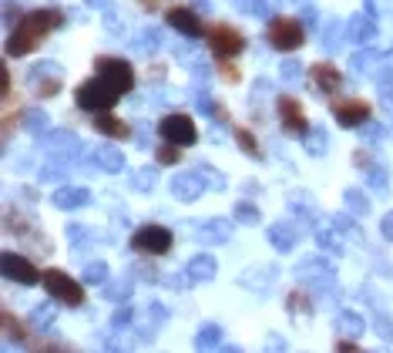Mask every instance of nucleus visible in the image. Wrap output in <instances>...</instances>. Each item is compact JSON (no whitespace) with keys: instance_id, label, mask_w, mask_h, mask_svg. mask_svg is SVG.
Masks as SVG:
<instances>
[{"instance_id":"f257e3e1","label":"nucleus","mask_w":393,"mask_h":353,"mask_svg":"<svg viewBox=\"0 0 393 353\" xmlns=\"http://www.w3.org/2000/svg\"><path fill=\"white\" fill-rule=\"evenodd\" d=\"M57 27H64V11L57 7H40V11H27L21 13L11 27V38H7V48L4 54L7 58H24V54H34V50L51 38Z\"/></svg>"},{"instance_id":"f03ea898","label":"nucleus","mask_w":393,"mask_h":353,"mask_svg":"<svg viewBox=\"0 0 393 353\" xmlns=\"http://www.w3.org/2000/svg\"><path fill=\"white\" fill-rule=\"evenodd\" d=\"M121 98H125V94L114 88L111 81H104L101 75H91L88 81H81V85H77V91H74L77 108H84V112H91V114L111 112Z\"/></svg>"},{"instance_id":"7ed1b4c3","label":"nucleus","mask_w":393,"mask_h":353,"mask_svg":"<svg viewBox=\"0 0 393 353\" xmlns=\"http://www.w3.org/2000/svg\"><path fill=\"white\" fill-rule=\"evenodd\" d=\"M40 286L48 290L51 300L64 303V306H84V300H88L84 286H81L74 276H67L64 269H44V273H40Z\"/></svg>"},{"instance_id":"20e7f679","label":"nucleus","mask_w":393,"mask_h":353,"mask_svg":"<svg viewBox=\"0 0 393 353\" xmlns=\"http://www.w3.org/2000/svg\"><path fill=\"white\" fill-rule=\"evenodd\" d=\"M330 114L336 118L340 128H360L373 118V104L367 98H353V94H333L330 98Z\"/></svg>"},{"instance_id":"39448f33","label":"nucleus","mask_w":393,"mask_h":353,"mask_svg":"<svg viewBox=\"0 0 393 353\" xmlns=\"http://www.w3.org/2000/svg\"><path fill=\"white\" fill-rule=\"evenodd\" d=\"M205 44L216 54V61L218 58H239L242 50H245V34L236 24L216 21V24H209V31H205Z\"/></svg>"},{"instance_id":"423d86ee","label":"nucleus","mask_w":393,"mask_h":353,"mask_svg":"<svg viewBox=\"0 0 393 353\" xmlns=\"http://www.w3.org/2000/svg\"><path fill=\"white\" fill-rule=\"evenodd\" d=\"M266 40L276 50L289 54V50H299L306 44V31H303V24H299L296 17H289V13H279V17H272V21H269Z\"/></svg>"},{"instance_id":"0eeeda50","label":"nucleus","mask_w":393,"mask_h":353,"mask_svg":"<svg viewBox=\"0 0 393 353\" xmlns=\"http://www.w3.org/2000/svg\"><path fill=\"white\" fill-rule=\"evenodd\" d=\"M94 75H101L104 81H111L121 94H131V91H135V81H138L131 61L114 58V54H101V58H94Z\"/></svg>"},{"instance_id":"6e6552de","label":"nucleus","mask_w":393,"mask_h":353,"mask_svg":"<svg viewBox=\"0 0 393 353\" xmlns=\"http://www.w3.org/2000/svg\"><path fill=\"white\" fill-rule=\"evenodd\" d=\"M158 135L162 141H172V145H182V148H189L199 141V128H195V118L185 112H172L165 114L162 121H158Z\"/></svg>"},{"instance_id":"1a4fd4ad","label":"nucleus","mask_w":393,"mask_h":353,"mask_svg":"<svg viewBox=\"0 0 393 353\" xmlns=\"http://www.w3.org/2000/svg\"><path fill=\"white\" fill-rule=\"evenodd\" d=\"M276 118H279L282 131L292 135V139H306V135H309V118H306L303 101L299 98L279 94V98H276Z\"/></svg>"},{"instance_id":"9d476101","label":"nucleus","mask_w":393,"mask_h":353,"mask_svg":"<svg viewBox=\"0 0 393 353\" xmlns=\"http://www.w3.org/2000/svg\"><path fill=\"white\" fill-rule=\"evenodd\" d=\"M172 242H175L172 229H165V226H141L138 232L131 236V249L141 252V256H165V252H172Z\"/></svg>"},{"instance_id":"9b49d317","label":"nucleus","mask_w":393,"mask_h":353,"mask_svg":"<svg viewBox=\"0 0 393 353\" xmlns=\"http://www.w3.org/2000/svg\"><path fill=\"white\" fill-rule=\"evenodd\" d=\"M165 21H168V27L182 31L185 38L205 40V31H209V24H205L202 17H199V11H192V7H182V4H175V7H168V11H165Z\"/></svg>"},{"instance_id":"f8f14e48","label":"nucleus","mask_w":393,"mask_h":353,"mask_svg":"<svg viewBox=\"0 0 393 353\" xmlns=\"http://www.w3.org/2000/svg\"><path fill=\"white\" fill-rule=\"evenodd\" d=\"M309 85L319 91V94H326V98H333L336 91L343 88V71L336 67V64L330 61H316V64H309Z\"/></svg>"},{"instance_id":"ddd939ff","label":"nucleus","mask_w":393,"mask_h":353,"mask_svg":"<svg viewBox=\"0 0 393 353\" xmlns=\"http://www.w3.org/2000/svg\"><path fill=\"white\" fill-rule=\"evenodd\" d=\"M40 273H44V269H38V266L31 263V259H24L21 252H4V276L7 279L21 283V286H34V283H40Z\"/></svg>"},{"instance_id":"4468645a","label":"nucleus","mask_w":393,"mask_h":353,"mask_svg":"<svg viewBox=\"0 0 393 353\" xmlns=\"http://www.w3.org/2000/svg\"><path fill=\"white\" fill-rule=\"evenodd\" d=\"M91 125L98 128L101 135L114 139V141H125L128 135H131V128H128V121H121V118H118V114H111V112H98L94 118H91Z\"/></svg>"},{"instance_id":"2eb2a0df","label":"nucleus","mask_w":393,"mask_h":353,"mask_svg":"<svg viewBox=\"0 0 393 353\" xmlns=\"http://www.w3.org/2000/svg\"><path fill=\"white\" fill-rule=\"evenodd\" d=\"M232 139H236V145H239L249 158H262V145H259V139H255V131L253 128H245V125H232Z\"/></svg>"},{"instance_id":"dca6fc26","label":"nucleus","mask_w":393,"mask_h":353,"mask_svg":"<svg viewBox=\"0 0 393 353\" xmlns=\"http://www.w3.org/2000/svg\"><path fill=\"white\" fill-rule=\"evenodd\" d=\"M0 320H4V333H7V340H21V343H24L27 337H31V333H27V327H24V323H17V316H13L11 310H4V316H0Z\"/></svg>"},{"instance_id":"f3484780","label":"nucleus","mask_w":393,"mask_h":353,"mask_svg":"<svg viewBox=\"0 0 393 353\" xmlns=\"http://www.w3.org/2000/svg\"><path fill=\"white\" fill-rule=\"evenodd\" d=\"M182 145H172V141H165V145H158V148H155V162L158 165H178L182 162Z\"/></svg>"},{"instance_id":"a211bd4d","label":"nucleus","mask_w":393,"mask_h":353,"mask_svg":"<svg viewBox=\"0 0 393 353\" xmlns=\"http://www.w3.org/2000/svg\"><path fill=\"white\" fill-rule=\"evenodd\" d=\"M216 67H218V75H222V81H228V85H236V81L242 77L239 67H232V58H218Z\"/></svg>"},{"instance_id":"6ab92c4d","label":"nucleus","mask_w":393,"mask_h":353,"mask_svg":"<svg viewBox=\"0 0 393 353\" xmlns=\"http://www.w3.org/2000/svg\"><path fill=\"white\" fill-rule=\"evenodd\" d=\"M286 306H289V310H296V313H309V296H306V293H289V296H286Z\"/></svg>"},{"instance_id":"aec40b11","label":"nucleus","mask_w":393,"mask_h":353,"mask_svg":"<svg viewBox=\"0 0 393 353\" xmlns=\"http://www.w3.org/2000/svg\"><path fill=\"white\" fill-rule=\"evenodd\" d=\"M61 91V81L57 77H48V81H38V98H54Z\"/></svg>"},{"instance_id":"412c9836","label":"nucleus","mask_w":393,"mask_h":353,"mask_svg":"<svg viewBox=\"0 0 393 353\" xmlns=\"http://www.w3.org/2000/svg\"><path fill=\"white\" fill-rule=\"evenodd\" d=\"M336 350H346V353H353V350H360V347H356L353 340H340V343H336Z\"/></svg>"},{"instance_id":"4be33fe9","label":"nucleus","mask_w":393,"mask_h":353,"mask_svg":"<svg viewBox=\"0 0 393 353\" xmlns=\"http://www.w3.org/2000/svg\"><path fill=\"white\" fill-rule=\"evenodd\" d=\"M353 162H356V165H367V162H370V155H367V151H356Z\"/></svg>"},{"instance_id":"5701e85b","label":"nucleus","mask_w":393,"mask_h":353,"mask_svg":"<svg viewBox=\"0 0 393 353\" xmlns=\"http://www.w3.org/2000/svg\"><path fill=\"white\" fill-rule=\"evenodd\" d=\"M216 114H218V121H228V112H226V104H216Z\"/></svg>"},{"instance_id":"b1692460","label":"nucleus","mask_w":393,"mask_h":353,"mask_svg":"<svg viewBox=\"0 0 393 353\" xmlns=\"http://www.w3.org/2000/svg\"><path fill=\"white\" fill-rule=\"evenodd\" d=\"M141 4H152V0H141Z\"/></svg>"}]
</instances>
